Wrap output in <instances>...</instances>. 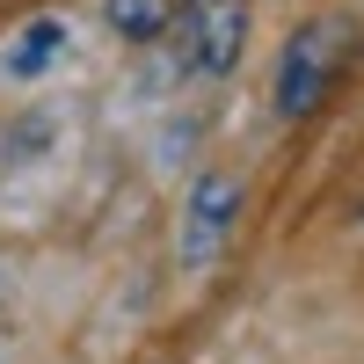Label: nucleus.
<instances>
[{
	"label": "nucleus",
	"instance_id": "obj_4",
	"mask_svg": "<svg viewBox=\"0 0 364 364\" xmlns=\"http://www.w3.org/2000/svg\"><path fill=\"white\" fill-rule=\"evenodd\" d=\"M102 15L124 44H154L175 29V0H102Z\"/></svg>",
	"mask_w": 364,
	"mask_h": 364
},
{
	"label": "nucleus",
	"instance_id": "obj_1",
	"mask_svg": "<svg viewBox=\"0 0 364 364\" xmlns=\"http://www.w3.org/2000/svg\"><path fill=\"white\" fill-rule=\"evenodd\" d=\"M343 73V22H306V29H291L284 51H277V117H306L321 109V95L336 87Z\"/></svg>",
	"mask_w": 364,
	"mask_h": 364
},
{
	"label": "nucleus",
	"instance_id": "obj_3",
	"mask_svg": "<svg viewBox=\"0 0 364 364\" xmlns=\"http://www.w3.org/2000/svg\"><path fill=\"white\" fill-rule=\"evenodd\" d=\"M233 211H240V182H233V175H204L197 190H190L182 255H190V262H211V248H219V240H226V226H233Z\"/></svg>",
	"mask_w": 364,
	"mask_h": 364
},
{
	"label": "nucleus",
	"instance_id": "obj_2",
	"mask_svg": "<svg viewBox=\"0 0 364 364\" xmlns=\"http://www.w3.org/2000/svg\"><path fill=\"white\" fill-rule=\"evenodd\" d=\"M175 37H182V66L219 80V73H233L240 44H248V8H240V0H190V15L175 22Z\"/></svg>",
	"mask_w": 364,
	"mask_h": 364
},
{
	"label": "nucleus",
	"instance_id": "obj_5",
	"mask_svg": "<svg viewBox=\"0 0 364 364\" xmlns=\"http://www.w3.org/2000/svg\"><path fill=\"white\" fill-rule=\"evenodd\" d=\"M58 44H66V29H58V22H29V44H15V51H8V66H15V73H37Z\"/></svg>",
	"mask_w": 364,
	"mask_h": 364
}]
</instances>
